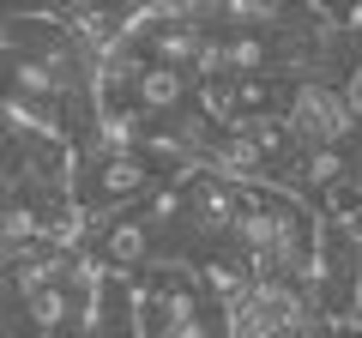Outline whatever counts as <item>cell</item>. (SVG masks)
Instances as JSON below:
<instances>
[{
	"label": "cell",
	"mask_w": 362,
	"mask_h": 338,
	"mask_svg": "<svg viewBox=\"0 0 362 338\" xmlns=\"http://www.w3.org/2000/svg\"><path fill=\"white\" fill-rule=\"evenodd\" d=\"M272 115L284 121V133H290L296 151L356 139V121H350V103H344V85H338V78H290L284 91H278V109H272Z\"/></svg>",
	"instance_id": "cell-1"
},
{
	"label": "cell",
	"mask_w": 362,
	"mask_h": 338,
	"mask_svg": "<svg viewBox=\"0 0 362 338\" xmlns=\"http://www.w3.org/2000/svg\"><path fill=\"white\" fill-rule=\"evenodd\" d=\"M78 242H85V254L103 266L109 278H133L151 260H163V242H157L151 218H145L139 206H115V211H103V218H85V235H78Z\"/></svg>",
	"instance_id": "cell-2"
},
{
	"label": "cell",
	"mask_w": 362,
	"mask_h": 338,
	"mask_svg": "<svg viewBox=\"0 0 362 338\" xmlns=\"http://www.w3.org/2000/svg\"><path fill=\"white\" fill-rule=\"evenodd\" d=\"M194 97V73H181V66H163V61H139V73L127 78V103L139 109L145 121H163L175 109H187Z\"/></svg>",
	"instance_id": "cell-3"
},
{
	"label": "cell",
	"mask_w": 362,
	"mask_h": 338,
	"mask_svg": "<svg viewBox=\"0 0 362 338\" xmlns=\"http://www.w3.org/2000/svg\"><path fill=\"white\" fill-rule=\"evenodd\" d=\"M13 338H73V332H42V326H25V332H13Z\"/></svg>",
	"instance_id": "cell-4"
},
{
	"label": "cell",
	"mask_w": 362,
	"mask_h": 338,
	"mask_svg": "<svg viewBox=\"0 0 362 338\" xmlns=\"http://www.w3.org/2000/svg\"><path fill=\"white\" fill-rule=\"evenodd\" d=\"M350 175H356V187H362V145H350Z\"/></svg>",
	"instance_id": "cell-5"
}]
</instances>
